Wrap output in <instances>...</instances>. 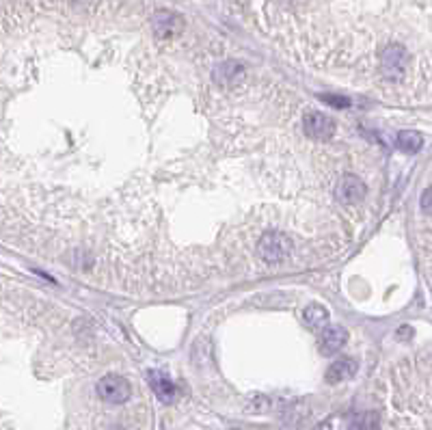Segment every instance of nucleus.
Wrapping results in <instances>:
<instances>
[{
	"instance_id": "1",
	"label": "nucleus",
	"mask_w": 432,
	"mask_h": 430,
	"mask_svg": "<svg viewBox=\"0 0 432 430\" xmlns=\"http://www.w3.org/2000/svg\"><path fill=\"white\" fill-rule=\"evenodd\" d=\"M290 251L292 243L283 232H266L258 243V253L266 264H281L287 260Z\"/></svg>"
},
{
	"instance_id": "2",
	"label": "nucleus",
	"mask_w": 432,
	"mask_h": 430,
	"mask_svg": "<svg viewBox=\"0 0 432 430\" xmlns=\"http://www.w3.org/2000/svg\"><path fill=\"white\" fill-rule=\"evenodd\" d=\"M98 396L102 398L104 402H108V405H123V402L130 400L132 387H130V383H127L123 376L108 374V376L100 378V383H98Z\"/></svg>"
},
{
	"instance_id": "3",
	"label": "nucleus",
	"mask_w": 432,
	"mask_h": 430,
	"mask_svg": "<svg viewBox=\"0 0 432 430\" xmlns=\"http://www.w3.org/2000/svg\"><path fill=\"white\" fill-rule=\"evenodd\" d=\"M380 65H382V74H385V78H389V81H398V78H402L407 72L409 52L400 43H391L385 48V52H382Z\"/></svg>"
},
{
	"instance_id": "4",
	"label": "nucleus",
	"mask_w": 432,
	"mask_h": 430,
	"mask_svg": "<svg viewBox=\"0 0 432 430\" xmlns=\"http://www.w3.org/2000/svg\"><path fill=\"white\" fill-rule=\"evenodd\" d=\"M184 28V22L180 15H175L171 11H156L154 18H152V30L154 35L160 37V39H171V37H178Z\"/></svg>"
},
{
	"instance_id": "5",
	"label": "nucleus",
	"mask_w": 432,
	"mask_h": 430,
	"mask_svg": "<svg viewBox=\"0 0 432 430\" xmlns=\"http://www.w3.org/2000/svg\"><path fill=\"white\" fill-rule=\"evenodd\" d=\"M367 193L365 188V182L361 178H357V175H344V178L340 180L338 188H335V195H338V199L344 203V205H355L359 203Z\"/></svg>"
},
{
	"instance_id": "6",
	"label": "nucleus",
	"mask_w": 432,
	"mask_h": 430,
	"mask_svg": "<svg viewBox=\"0 0 432 430\" xmlns=\"http://www.w3.org/2000/svg\"><path fill=\"white\" fill-rule=\"evenodd\" d=\"M305 134L313 141H329L335 134V123L331 117H327L325 113H318V110H311L305 117Z\"/></svg>"
},
{
	"instance_id": "7",
	"label": "nucleus",
	"mask_w": 432,
	"mask_h": 430,
	"mask_svg": "<svg viewBox=\"0 0 432 430\" xmlns=\"http://www.w3.org/2000/svg\"><path fill=\"white\" fill-rule=\"evenodd\" d=\"M214 83L223 89H234L236 85L243 83V78H245V65L243 63H238V61H225V63H220V65H216L214 74Z\"/></svg>"
},
{
	"instance_id": "8",
	"label": "nucleus",
	"mask_w": 432,
	"mask_h": 430,
	"mask_svg": "<svg viewBox=\"0 0 432 430\" xmlns=\"http://www.w3.org/2000/svg\"><path fill=\"white\" fill-rule=\"evenodd\" d=\"M357 361L350 359V357H344V359H338L335 363L329 365L327 370V380L331 385H338V383H346V380H350L355 374H357Z\"/></svg>"
},
{
	"instance_id": "9",
	"label": "nucleus",
	"mask_w": 432,
	"mask_h": 430,
	"mask_svg": "<svg viewBox=\"0 0 432 430\" xmlns=\"http://www.w3.org/2000/svg\"><path fill=\"white\" fill-rule=\"evenodd\" d=\"M348 342V331L342 327H325V336H322V353L325 355H335L338 350Z\"/></svg>"
},
{
	"instance_id": "10",
	"label": "nucleus",
	"mask_w": 432,
	"mask_h": 430,
	"mask_svg": "<svg viewBox=\"0 0 432 430\" xmlns=\"http://www.w3.org/2000/svg\"><path fill=\"white\" fill-rule=\"evenodd\" d=\"M150 383H152V389L156 391V396H158L163 402L173 400V396H175V387H173V383L169 380V376H167V374L158 372V370L150 372Z\"/></svg>"
},
{
	"instance_id": "11",
	"label": "nucleus",
	"mask_w": 432,
	"mask_h": 430,
	"mask_svg": "<svg viewBox=\"0 0 432 430\" xmlns=\"http://www.w3.org/2000/svg\"><path fill=\"white\" fill-rule=\"evenodd\" d=\"M395 145H398L400 152H404V154H418L424 145V136L420 132H415V130H402L395 139Z\"/></svg>"
},
{
	"instance_id": "12",
	"label": "nucleus",
	"mask_w": 432,
	"mask_h": 430,
	"mask_svg": "<svg viewBox=\"0 0 432 430\" xmlns=\"http://www.w3.org/2000/svg\"><path fill=\"white\" fill-rule=\"evenodd\" d=\"M302 320L307 322V327L320 331V329H325L329 325V311H327V307L313 303V305H309L305 311H302Z\"/></svg>"
},
{
	"instance_id": "13",
	"label": "nucleus",
	"mask_w": 432,
	"mask_h": 430,
	"mask_svg": "<svg viewBox=\"0 0 432 430\" xmlns=\"http://www.w3.org/2000/svg\"><path fill=\"white\" fill-rule=\"evenodd\" d=\"M420 205H422V210H424L426 214H430V216H432V186H430V188H426L424 193H422Z\"/></svg>"
},
{
	"instance_id": "14",
	"label": "nucleus",
	"mask_w": 432,
	"mask_h": 430,
	"mask_svg": "<svg viewBox=\"0 0 432 430\" xmlns=\"http://www.w3.org/2000/svg\"><path fill=\"white\" fill-rule=\"evenodd\" d=\"M322 100H325V102H331L335 108H344V106H348V100H346V98H340V95H322Z\"/></svg>"
}]
</instances>
